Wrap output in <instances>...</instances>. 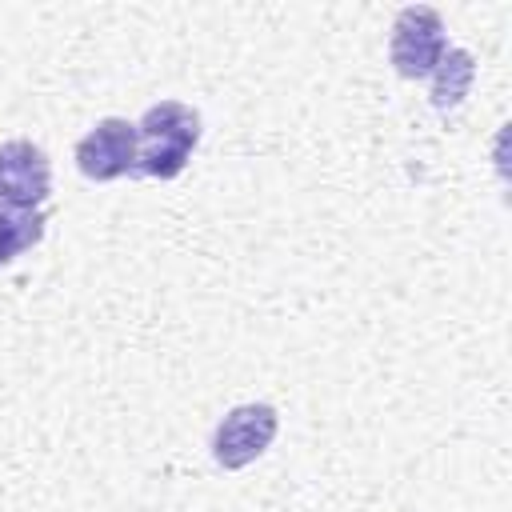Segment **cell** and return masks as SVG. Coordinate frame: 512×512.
<instances>
[{
	"label": "cell",
	"instance_id": "5b68a950",
	"mask_svg": "<svg viewBox=\"0 0 512 512\" xmlns=\"http://www.w3.org/2000/svg\"><path fill=\"white\" fill-rule=\"evenodd\" d=\"M136 152H140V132L132 120L124 116H104L96 120L80 144H76V168L104 184V180H116L124 172H136Z\"/></svg>",
	"mask_w": 512,
	"mask_h": 512
},
{
	"label": "cell",
	"instance_id": "3957f363",
	"mask_svg": "<svg viewBox=\"0 0 512 512\" xmlns=\"http://www.w3.org/2000/svg\"><path fill=\"white\" fill-rule=\"evenodd\" d=\"M280 432V416L272 404H236L224 412V420L212 432V460L224 472H236L268 452V444Z\"/></svg>",
	"mask_w": 512,
	"mask_h": 512
},
{
	"label": "cell",
	"instance_id": "8992f818",
	"mask_svg": "<svg viewBox=\"0 0 512 512\" xmlns=\"http://www.w3.org/2000/svg\"><path fill=\"white\" fill-rule=\"evenodd\" d=\"M472 80H476V60H472V52H468V48H448V52L440 56V64L432 68V108L452 112V108L468 96Z\"/></svg>",
	"mask_w": 512,
	"mask_h": 512
},
{
	"label": "cell",
	"instance_id": "277c9868",
	"mask_svg": "<svg viewBox=\"0 0 512 512\" xmlns=\"http://www.w3.org/2000/svg\"><path fill=\"white\" fill-rule=\"evenodd\" d=\"M52 196V164L32 140L0 144V212H40Z\"/></svg>",
	"mask_w": 512,
	"mask_h": 512
},
{
	"label": "cell",
	"instance_id": "52a82bcc",
	"mask_svg": "<svg viewBox=\"0 0 512 512\" xmlns=\"http://www.w3.org/2000/svg\"><path fill=\"white\" fill-rule=\"evenodd\" d=\"M44 212H0V268L12 264L20 252L40 244Z\"/></svg>",
	"mask_w": 512,
	"mask_h": 512
},
{
	"label": "cell",
	"instance_id": "7a4b0ae2",
	"mask_svg": "<svg viewBox=\"0 0 512 512\" xmlns=\"http://www.w3.org/2000/svg\"><path fill=\"white\" fill-rule=\"evenodd\" d=\"M444 52H448V40H444L440 12L428 4L400 8L396 24H392V40H388V56H392L396 72L404 80H424V76H432V68L440 64Z\"/></svg>",
	"mask_w": 512,
	"mask_h": 512
},
{
	"label": "cell",
	"instance_id": "6da1fadb",
	"mask_svg": "<svg viewBox=\"0 0 512 512\" xmlns=\"http://www.w3.org/2000/svg\"><path fill=\"white\" fill-rule=\"evenodd\" d=\"M136 132H140L136 172L172 180L184 172L192 148L200 144V112L180 100H160L136 120Z\"/></svg>",
	"mask_w": 512,
	"mask_h": 512
}]
</instances>
